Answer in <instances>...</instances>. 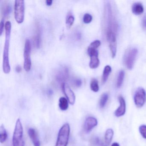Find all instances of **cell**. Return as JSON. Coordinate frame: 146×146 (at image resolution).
<instances>
[{
  "label": "cell",
  "mask_w": 146,
  "mask_h": 146,
  "mask_svg": "<svg viewBox=\"0 0 146 146\" xmlns=\"http://www.w3.org/2000/svg\"><path fill=\"white\" fill-rule=\"evenodd\" d=\"M5 41L3 52V69L4 72L8 74L11 71V66L9 63V51L10 40L11 31V24L10 21L6 22L5 25Z\"/></svg>",
  "instance_id": "6da1fadb"
},
{
  "label": "cell",
  "mask_w": 146,
  "mask_h": 146,
  "mask_svg": "<svg viewBox=\"0 0 146 146\" xmlns=\"http://www.w3.org/2000/svg\"><path fill=\"white\" fill-rule=\"evenodd\" d=\"M13 146H25L23 128L19 119L17 120L13 136Z\"/></svg>",
  "instance_id": "7a4b0ae2"
},
{
  "label": "cell",
  "mask_w": 146,
  "mask_h": 146,
  "mask_svg": "<svg viewBox=\"0 0 146 146\" xmlns=\"http://www.w3.org/2000/svg\"><path fill=\"white\" fill-rule=\"evenodd\" d=\"M70 132V128L69 124H64L59 131L55 146H67L69 141Z\"/></svg>",
  "instance_id": "3957f363"
},
{
  "label": "cell",
  "mask_w": 146,
  "mask_h": 146,
  "mask_svg": "<svg viewBox=\"0 0 146 146\" xmlns=\"http://www.w3.org/2000/svg\"><path fill=\"white\" fill-rule=\"evenodd\" d=\"M25 8V1H24L17 0L15 1V18L18 23H22L24 20Z\"/></svg>",
  "instance_id": "277c9868"
},
{
  "label": "cell",
  "mask_w": 146,
  "mask_h": 146,
  "mask_svg": "<svg viewBox=\"0 0 146 146\" xmlns=\"http://www.w3.org/2000/svg\"><path fill=\"white\" fill-rule=\"evenodd\" d=\"M137 52V48H133L129 49L125 54L124 62L126 68L129 70H131L133 68Z\"/></svg>",
  "instance_id": "5b68a950"
},
{
  "label": "cell",
  "mask_w": 146,
  "mask_h": 146,
  "mask_svg": "<svg viewBox=\"0 0 146 146\" xmlns=\"http://www.w3.org/2000/svg\"><path fill=\"white\" fill-rule=\"evenodd\" d=\"M31 43L29 40H26L25 45L24 53V67L25 70L27 72L29 71L31 69Z\"/></svg>",
  "instance_id": "8992f818"
},
{
  "label": "cell",
  "mask_w": 146,
  "mask_h": 146,
  "mask_svg": "<svg viewBox=\"0 0 146 146\" xmlns=\"http://www.w3.org/2000/svg\"><path fill=\"white\" fill-rule=\"evenodd\" d=\"M134 102L137 107L141 108L145 104L146 100V94L145 90L139 88L137 90L134 96Z\"/></svg>",
  "instance_id": "52a82bcc"
},
{
  "label": "cell",
  "mask_w": 146,
  "mask_h": 146,
  "mask_svg": "<svg viewBox=\"0 0 146 146\" xmlns=\"http://www.w3.org/2000/svg\"><path fill=\"white\" fill-rule=\"evenodd\" d=\"M88 54L90 58V67L91 69L97 68L100 64V60L98 58V52L96 49L89 48L88 50Z\"/></svg>",
  "instance_id": "ba28073f"
},
{
  "label": "cell",
  "mask_w": 146,
  "mask_h": 146,
  "mask_svg": "<svg viewBox=\"0 0 146 146\" xmlns=\"http://www.w3.org/2000/svg\"><path fill=\"white\" fill-rule=\"evenodd\" d=\"M62 89L69 103L71 105H74L76 101V96L72 90L65 83H63L62 84Z\"/></svg>",
  "instance_id": "9c48e42d"
},
{
  "label": "cell",
  "mask_w": 146,
  "mask_h": 146,
  "mask_svg": "<svg viewBox=\"0 0 146 146\" xmlns=\"http://www.w3.org/2000/svg\"><path fill=\"white\" fill-rule=\"evenodd\" d=\"M98 122L97 119L94 117H88L86 119L84 122V128L87 133L90 132L97 125Z\"/></svg>",
  "instance_id": "30bf717a"
},
{
  "label": "cell",
  "mask_w": 146,
  "mask_h": 146,
  "mask_svg": "<svg viewBox=\"0 0 146 146\" xmlns=\"http://www.w3.org/2000/svg\"><path fill=\"white\" fill-rule=\"evenodd\" d=\"M119 106L117 109L115 111L114 114L117 117H120L124 115L126 111V104L123 97L122 96L119 97Z\"/></svg>",
  "instance_id": "8fae6325"
},
{
  "label": "cell",
  "mask_w": 146,
  "mask_h": 146,
  "mask_svg": "<svg viewBox=\"0 0 146 146\" xmlns=\"http://www.w3.org/2000/svg\"><path fill=\"white\" fill-rule=\"evenodd\" d=\"M28 134L34 146H40V142L38 137L37 131L33 128H30L28 130Z\"/></svg>",
  "instance_id": "7c38bea8"
},
{
  "label": "cell",
  "mask_w": 146,
  "mask_h": 146,
  "mask_svg": "<svg viewBox=\"0 0 146 146\" xmlns=\"http://www.w3.org/2000/svg\"><path fill=\"white\" fill-rule=\"evenodd\" d=\"M144 9L142 5L140 3H136L132 6V13L135 15H141L143 13Z\"/></svg>",
  "instance_id": "4fadbf2b"
},
{
  "label": "cell",
  "mask_w": 146,
  "mask_h": 146,
  "mask_svg": "<svg viewBox=\"0 0 146 146\" xmlns=\"http://www.w3.org/2000/svg\"><path fill=\"white\" fill-rule=\"evenodd\" d=\"M59 107L62 111H66L69 107L68 100L64 97H61L59 100Z\"/></svg>",
  "instance_id": "5bb4252c"
},
{
  "label": "cell",
  "mask_w": 146,
  "mask_h": 146,
  "mask_svg": "<svg viewBox=\"0 0 146 146\" xmlns=\"http://www.w3.org/2000/svg\"><path fill=\"white\" fill-rule=\"evenodd\" d=\"M113 135V131L111 129H108L106 131L105 135V141L108 145L111 142Z\"/></svg>",
  "instance_id": "9a60e30c"
},
{
  "label": "cell",
  "mask_w": 146,
  "mask_h": 146,
  "mask_svg": "<svg viewBox=\"0 0 146 146\" xmlns=\"http://www.w3.org/2000/svg\"><path fill=\"white\" fill-rule=\"evenodd\" d=\"M111 71V66L107 65L105 66L103 71V75H102V82L103 83H105L108 80V76Z\"/></svg>",
  "instance_id": "2e32d148"
},
{
  "label": "cell",
  "mask_w": 146,
  "mask_h": 146,
  "mask_svg": "<svg viewBox=\"0 0 146 146\" xmlns=\"http://www.w3.org/2000/svg\"><path fill=\"white\" fill-rule=\"evenodd\" d=\"M7 138V133L5 126L2 125L0 127V141L1 143L5 142Z\"/></svg>",
  "instance_id": "e0dca14e"
},
{
  "label": "cell",
  "mask_w": 146,
  "mask_h": 146,
  "mask_svg": "<svg viewBox=\"0 0 146 146\" xmlns=\"http://www.w3.org/2000/svg\"><path fill=\"white\" fill-rule=\"evenodd\" d=\"M35 41L36 46L37 48H39L40 46L41 35L40 29L38 25H37L36 27V33L35 37Z\"/></svg>",
  "instance_id": "ac0fdd59"
},
{
  "label": "cell",
  "mask_w": 146,
  "mask_h": 146,
  "mask_svg": "<svg viewBox=\"0 0 146 146\" xmlns=\"http://www.w3.org/2000/svg\"><path fill=\"white\" fill-rule=\"evenodd\" d=\"M125 76V72L123 70H120L119 73L117 81V86L118 88L121 87L123 82Z\"/></svg>",
  "instance_id": "d6986e66"
},
{
  "label": "cell",
  "mask_w": 146,
  "mask_h": 146,
  "mask_svg": "<svg viewBox=\"0 0 146 146\" xmlns=\"http://www.w3.org/2000/svg\"><path fill=\"white\" fill-rule=\"evenodd\" d=\"M108 99V95L107 93H104L102 95L100 100V106L103 108L106 106Z\"/></svg>",
  "instance_id": "ffe728a7"
},
{
  "label": "cell",
  "mask_w": 146,
  "mask_h": 146,
  "mask_svg": "<svg viewBox=\"0 0 146 146\" xmlns=\"http://www.w3.org/2000/svg\"><path fill=\"white\" fill-rule=\"evenodd\" d=\"M68 76V70L67 69H65L61 71L57 76V79L59 81H64L65 78H67Z\"/></svg>",
  "instance_id": "44dd1931"
},
{
  "label": "cell",
  "mask_w": 146,
  "mask_h": 146,
  "mask_svg": "<svg viewBox=\"0 0 146 146\" xmlns=\"http://www.w3.org/2000/svg\"><path fill=\"white\" fill-rule=\"evenodd\" d=\"M90 88L92 91L95 92H97L99 90V86L98 82L96 79H92L90 84Z\"/></svg>",
  "instance_id": "7402d4cb"
},
{
  "label": "cell",
  "mask_w": 146,
  "mask_h": 146,
  "mask_svg": "<svg viewBox=\"0 0 146 146\" xmlns=\"http://www.w3.org/2000/svg\"><path fill=\"white\" fill-rule=\"evenodd\" d=\"M74 20H75V19H74V17L72 15H69V17L67 18L66 24V27L68 29H70L73 25Z\"/></svg>",
  "instance_id": "603a6c76"
},
{
  "label": "cell",
  "mask_w": 146,
  "mask_h": 146,
  "mask_svg": "<svg viewBox=\"0 0 146 146\" xmlns=\"http://www.w3.org/2000/svg\"><path fill=\"white\" fill-rule=\"evenodd\" d=\"M139 131L143 138L146 139V125H142L139 127Z\"/></svg>",
  "instance_id": "cb8c5ba5"
},
{
  "label": "cell",
  "mask_w": 146,
  "mask_h": 146,
  "mask_svg": "<svg viewBox=\"0 0 146 146\" xmlns=\"http://www.w3.org/2000/svg\"><path fill=\"white\" fill-rule=\"evenodd\" d=\"M92 17L91 15L88 13H86L84 16L83 21L84 23H90L92 21Z\"/></svg>",
  "instance_id": "d4e9b609"
},
{
  "label": "cell",
  "mask_w": 146,
  "mask_h": 146,
  "mask_svg": "<svg viewBox=\"0 0 146 146\" xmlns=\"http://www.w3.org/2000/svg\"><path fill=\"white\" fill-rule=\"evenodd\" d=\"M101 45V42L99 40H96L92 42L90 45L89 47L91 48H95L96 49L97 48L99 47Z\"/></svg>",
  "instance_id": "484cf974"
},
{
  "label": "cell",
  "mask_w": 146,
  "mask_h": 146,
  "mask_svg": "<svg viewBox=\"0 0 146 146\" xmlns=\"http://www.w3.org/2000/svg\"><path fill=\"white\" fill-rule=\"evenodd\" d=\"M11 6L9 5L6 6L5 9V11H4V13H5L4 15L5 16H7V15H9L11 13Z\"/></svg>",
  "instance_id": "4316f807"
},
{
  "label": "cell",
  "mask_w": 146,
  "mask_h": 146,
  "mask_svg": "<svg viewBox=\"0 0 146 146\" xmlns=\"http://www.w3.org/2000/svg\"><path fill=\"white\" fill-rule=\"evenodd\" d=\"M4 20H1V23H0V35L1 36L2 35V33L4 29Z\"/></svg>",
  "instance_id": "83f0119b"
},
{
  "label": "cell",
  "mask_w": 146,
  "mask_h": 146,
  "mask_svg": "<svg viewBox=\"0 0 146 146\" xmlns=\"http://www.w3.org/2000/svg\"><path fill=\"white\" fill-rule=\"evenodd\" d=\"M75 85H76V87H80L82 84V81H81V79H76V80L75 81Z\"/></svg>",
  "instance_id": "f1b7e54d"
},
{
  "label": "cell",
  "mask_w": 146,
  "mask_h": 146,
  "mask_svg": "<svg viewBox=\"0 0 146 146\" xmlns=\"http://www.w3.org/2000/svg\"><path fill=\"white\" fill-rule=\"evenodd\" d=\"M142 27L144 30H146V17H144L143 19Z\"/></svg>",
  "instance_id": "f546056e"
},
{
  "label": "cell",
  "mask_w": 146,
  "mask_h": 146,
  "mask_svg": "<svg viewBox=\"0 0 146 146\" xmlns=\"http://www.w3.org/2000/svg\"><path fill=\"white\" fill-rule=\"evenodd\" d=\"M52 2L53 1L52 0H47L46 1V3L48 6H51L52 4Z\"/></svg>",
  "instance_id": "4dcf8cb0"
},
{
  "label": "cell",
  "mask_w": 146,
  "mask_h": 146,
  "mask_svg": "<svg viewBox=\"0 0 146 146\" xmlns=\"http://www.w3.org/2000/svg\"><path fill=\"white\" fill-rule=\"evenodd\" d=\"M21 70H22V69H21V67L19 66H18L16 67V71L17 72H21Z\"/></svg>",
  "instance_id": "1f68e13d"
},
{
  "label": "cell",
  "mask_w": 146,
  "mask_h": 146,
  "mask_svg": "<svg viewBox=\"0 0 146 146\" xmlns=\"http://www.w3.org/2000/svg\"><path fill=\"white\" fill-rule=\"evenodd\" d=\"M111 146H119V145L117 143L115 142L113 143L112 144Z\"/></svg>",
  "instance_id": "d6a6232c"
},
{
  "label": "cell",
  "mask_w": 146,
  "mask_h": 146,
  "mask_svg": "<svg viewBox=\"0 0 146 146\" xmlns=\"http://www.w3.org/2000/svg\"><path fill=\"white\" fill-rule=\"evenodd\" d=\"M53 94L52 91V90H49L48 91V94L49 95H52Z\"/></svg>",
  "instance_id": "836d02e7"
}]
</instances>
